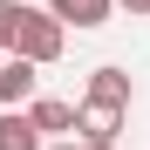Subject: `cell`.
<instances>
[{"mask_svg": "<svg viewBox=\"0 0 150 150\" xmlns=\"http://www.w3.org/2000/svg\"><path fill=\"white\" fill-rule=\"evenodd\" d=\"M62 48H68V28H62L48 7H28V0H21V21H14V41H7V55H21V62L48 68V62H62Z\"/></svg>", "mask_w": 150, "mask_h": 150, "instance_id": "obj_1", "label": "cell"}, {"mask_svg": "<svg viewBox=\"0 0 150 150\" xmlns=\"http://www.w3.org/2000/svg\"><path fill=\"white\" fill-rule=\"evenodd\" d=\"M82 103H96V109H123V116H130V103H137V82H130V75H123V68H89V89H82Z\"/></svg>", "mask_w": 150, "mask_h": 150, "instance_id": "obj_2", "label": "cell"}, {"mask_svg": "<svg viewBox=\"0 0 150 150\" xmlns=\"http://www.w3.org/2000/svg\"><path fill=\"white\" fill-rule=\"evenodd\" d=\"M34 96H41V68L21 62V55H7L0 62V109H28Z\"/></svg>", "mask_w": 150, "mask_h": 150, "instance_id": "obj_3", "label": "cell"}, {"mask_svg": "<svg viewBox=\"0 0 150 150\" xmlns=\"http://www.w3.org/2000/svg\"><path fill=\"white\" fill-rule=\"evenodd\" d=\"M116 130H123V109L75 103V143H116Z\"/></svg>", "mask_w": 150, "mask_h": 150, "instance_id": "obj_4", "label": "cell"}, {"mask_svg": "<svg viewBox=\"0 0 150 150\" xmlns=\"http://www.w3.org/2000/svg\"><path fill=\"white\" fill-rule=\"evenodd\" d=\"M48 14H55L62 28H109L116 0H48Z\"/></svg>", "mask_w": 150, "mask_h": 150, "instance_id": "obj_5", "label": "cell"}, {"mask_svg": "<svg viewBox=\"0 0 150 150\" xmlns=\"http://www.w3.org/2000/svg\"><path fill=\"white\" fill-rule=\"evenodd\" d=\"M0 150H48L28 109H0Z\"/></svg>", "mask_w": 150, "mask_h": 150, "instance_id": "obj_6", "label": "cell"}, {"mask_svg": "<svg viewBox=\"0 0 150 150\" xmlns=\"http://www.w3.org/2000/svg\"><path fill=\"white\" fill-rule=\"evenodd\" d=\"M28 116H34V130H41V137L75 130V103H62V96H34V103H28Z\"/></svg>", "mask_w": 150, "mask_h": 150, "instance_id": "obj_7", "label": "cell"}, {"mask_svg": "<svg viewBox=\"0 0 150 150\" xmlns=\"http://www.w3.org/2000/svg\"><path fill=\"white\" fill-rule=\"evenodd\" d=\"M14 21H21V0H0V48L14 41Z\"/></svg>", "mask_w": 150, "mask_h": 150, "instance_id": "obj_8", "label": "cell"}, {"mask_svg": "<svg viewBox=\"0 0 150 150\" xmlns=\"http://www.w3.org/2000/svg\"><path fill=\"white\" fill-rule=\"evenodd\" d=\"M116 7H123V14H150V0H116Z\"/></svg>", "mask_w": 150, "mask_h": 150, "instance_id": "obj_9", "label": "cell"}, {"mask_svg": "<svg viewBox=\"0 0 150 150\" xmlns=\"http://www.w3.org/2000/svg\"><path fill=\"white\" fill-rule=\"evenodd\" d=\"M48 150H82V143H48Z\"/></svg>", "mask_w": 150, "mask_h": 150, "instance_id": "obj_10", "label": "cell"}, {"mask_svg": "<svg viewBox=\"0 0 150 150\" xmlns=\"http://www.w3.org/2000/svg\"><path fill=\"white\" fill-rule=\"evenodd\" d=\"M82 150H116V143H82Z\"/></svg>", "mask_w": 150, "mask_h": 150, "instance_id": "obj_11", "label": "cell"}]
</instances>
